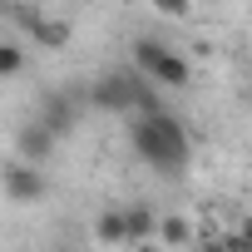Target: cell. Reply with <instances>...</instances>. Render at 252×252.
<instances>
[{
    "label": "cell",
    "instance_id": "7",
    "mask_svg": "<svg viewBox=\"0 0 252 252\" xmlns=\"http://www.w3.org/2000/svg\"><path fill=\"white\" fill-rule=\"evenodd\" d=\"M35 124H45V129H50L55 139H64V134H69V124H74V109H69V99H64V94H50V99H45V114H40Z\"/></svg>",
    "mask_w": 252,
    "mask_h": 252
},
{
    "label": "cell",
    "instance_id": "8",
    "mask_svg": "<svg viewBox=\"0 0 252 252\" xmlns=\"http://www.w3.org/2000/svg\"><path fill=\"white\" fill-rule=\"evenodd\" d=\"M154 227H158L154 208H144V203H134V208H124V242H144V237H149Z\"/></svg>",
    "mask_w": 252,
    "mask_h": 252
},
{
    "label": "cell",
    "instance_id": "13",
    "mask_svg": "<svg viewBox=\"0 0 252 252\" xmlns=\"http://www.w3.org/2000/svg\"><path fill=\"white\" fill-rule=\"evenodd\" d=\"M227 242V252H252V242H247V232H237V237H222Z\"/></svg>",
    "mask_w": 252,
    "mask_h": 252
},
{
    "label": "cell",
    "instance_id": "2",
    "mask_svg": "<svg viewBox=\"0 0 252 252\" xmlns=\"http://www.w3.org/2000/svg\"><path fill=\"white\" fill-rule=\"evenodd\" d=\"M89 104L104 109V114H154V109H163L158 94L134 69H119V74H104L99 84H89Z\"/></svg>",
    "mask_w": 252,
    "mask_h": 252
},
{
    "label": "cell",
    "instance_id": "6",
    "mask_svg": "<svg viewBox=\"0 0 252 252\" xmlns=\"http://www.w3.org/2000/svg\"><path fill=\"white\" fill-rule=\"evenodd\" d=\"M20 20H25V30L40 40V45H69V25L64 20H45V15H30V10H20Z\"/></svg>",
    "mask_w": 252,
    "mask_h": 252
},
{
    "label": "cell",
    "instance_id": "1",
    "mask_svg": "<svg viewBox=\"0 0 252 252\" xmlns=\"http://www.w3.org/2000/svg\"><path fill=\"white\" fill-rule=\"evenodd\" d=\"M129 144H134V154H139L154 173H183L188 158H193L188 129H183V124H178L168 109L134 114V124H129Z\"/></svg>",
    "mask_w": 252,
    "mask_h": 252
},
{
    "label": "cell",
    "instance_id": "9",
    "mask_svg": "<svg viewBox=\"0 0 252 252\" xmlns=\"http://www.w3.org/2000/svg\"><path fill=\"white\" fill-rule=\"evenodd\" d=\"M168 247H178V242H188V218H158V227H154Z\"/></svg>",
    "mask_w": 252,
    "mask_h": 252
},
{
    "label": "cell",
    "instance_id": "3",
    "mask_svg": "<svg viewBox=\"0 0 252 252\" xmlns=\"http://www.w3.org/2000/svg\"><path fill=\"white\" fill-rule=\"evenodd\" d=\"M134 74H149L154 84H173V89H183V84L193 79L188 60H183L178 50H168L163 40H154V35L134 40Z\"/></svg>",
    "mask_w": 252,
    "mask_h": 252
},
{
    "label": "cell",
    "instance_id": "11",
    "mask_svg": "<svg viewBox=\"0 0 252 252\" xmlns=\"http://www.w3.org/2000/svg\"><path fill=\"white\" fill-rule=\"evenodd\" d=\"M25 69V50L20 45H0V79H10Z\"/></svg>",
    "mask_w": 252,
    "mask_h": 252
},
{
    "label": "cell",
    "instance_id": "5",
    "mask_svg": "<svg viewBox=\"0 0 252 252\" xmlns=\"http://www.w3.org/2000/svg\"><path fill=\"white\" fill-rule=\"evenodd\" d=\"M55 144H60V139L45 129V124H25V129L15 134V154H20L25 163H45V158L55 154Z\"/></svg>",
    "mask_w": 252,
    "mask_h": 252
},
{
    "label": "cell",
    "instance_id": "4",
    "mask_svg": "<svg viewBox=\"0 0 252 252\" xmlns=\"http://www.w3.org/2000/svg\"><path fill=\"white\" fill-rule=\"evenodd\" d=\"M0 188L15 203H35V198H45V173L30 168V163H5L0 168Z\"/></svg>",
    "mask_w": 252,
    "mask_h": 252
},
{
    "label": "cell",
    "instance_id": "10",
    "mask_svg": "<svg viewBox=\"0 0 252 252\" xmlns=\"http://www.w3.org/2000/svg\"><path fill=\"white\" fill-rule=\"evenodd\" d=\"M94 232H99V242H124V213H104L94 222Z\"/></svg>",
    "mask_w": 252,
    "mask_h": 252
},
{
    "label": "cell",
    "instance_id": "12",
    "mask_svg": "<svg viewBox=\"0 0 252 252\" xmlns=\"http://www.w3.org/2000/svg\"><path fill=\"white\" fill-rule=\"evenodd\" d=\"M158 15H188V0H154Z\"/></svg>",
    "mask_w": 252,
    "mask_h": 252
},
{
    "label": "cell",
    "instance_id": "14",
    "mask_svg": "<svg viewBox=\"0 0 252 252\" xmlns=\"http://www.w3.org/2000/svg\"><path fill=\"white\" fill-rule=\"evenodd\" d=\"M198 252H227V242H203Z\"/></svg>",
    "mask_w": 252,
    "mask_h": 252
}]
</instances>
